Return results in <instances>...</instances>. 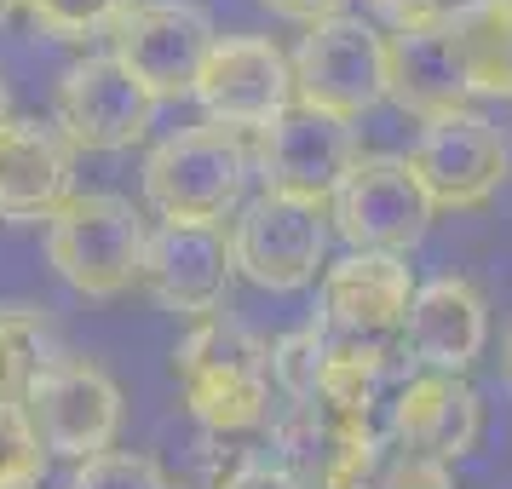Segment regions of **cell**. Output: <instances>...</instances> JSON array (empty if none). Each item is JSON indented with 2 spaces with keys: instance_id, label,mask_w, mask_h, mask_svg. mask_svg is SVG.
Instances as JSON below:
<instances>
[{
  "instance_id": "6da1fadb",
  "label": "cell",
  "mask_w": 512,
  "mask_h": 489,
  "mask_svg": "<svg viewBox=\"0 0 512 489\" xmlns=\"http://www.w3.org/2000/svg\"><path fill=\"white\" fill-rule=\"evenodd\" d=\"M173 380L185 392L190 415L202 420V432H213V438L254 432L259 420L271 415V392H277L271 346L231 317H202L173 346Z\"/></svg>"
},
{
  "instance_id": "7a4b0ae2",
  "label": "cell",
  "mask_w": 512,
  "mask_h": 489,
  "mask_svg": "<svg viewBox=\"0 0 512 489\" xmlns=\"http://www.w3.org/2000/svg\"><path fill=\"white\" fill-rule=\"evenodd\" d=\"M144 254H150V225L116 190L70 196L64 213L47 225L52 271L87 300H116L133 282H144Z\"/></svg>"
},
{
  "instance_id": "3957f363",
  "label": "cell",
  "mask_w": 512,
  "mask_h": 489,
  "mask_svg": "<svg viewBox=\"0 0 512 489\" xmlns=\"http://www.w3.org/2000/svg\"><path fill=\"white\" fill-rule=\"evenodd\" d=\"M254 173V156L231 127H185L150 150L144 162V196L162 213V225H219L242 202V185Z\"/></svg>"
},
{
  "instance_id": "277c9868",
  "label": "cell",
  "mask_w": 512,
  "mask_h": 489,
  "mask_svg": "<svg viewBox=\"0 0 512 489\" xmlns=\"http://www.w3.org/2000/svg\"><path fill=\"white\" fill-rule=\"evenodd\" d=\"M392 93V64H386V35L363 18H328L311 24L294 47V98L323 110V116L357 121Z\"/></svg>"
},
{
  "instance_id": "5b68a950",
  "label": "cell",
  "mask_w": 512,
  "mask_h": 489,
  "mask_svg": "<svg viewBox=\"0 0 512 489\" xmlns=\"http://www.w3.org/2000/svg\"><path fill=\"white\" fill-rule=\"evenodd\" d=\"M432 213L438 208L409 156H357L346 185L328 202V219L351 242V254H409L432 231Z\"/></svg>"
},
{
  "instance_id": "8992f818",
  "label": "cell",
  "mask_w": 512,
  "mask_h": 489,
  "mask_svg": "<svg viewBox=\"0 0 512 489\" xmlns=\"http://www.w3.org/2000/svg\"><path fill=\"white\" fill-rule=\"evenodd\" d=\"M328 208L317 202H294L265 190L231 225V254L236 271L271 294H300L317 282V271L328 265Z\"/></svg>"
},
{
  "instance_id": "52a82bcc",
  "label": "cell",
  "mask_w": 512,
  "mask_h": 489,
  "mask_svg": "<svg viewBox=\"0 0 512 489\" xmlns=\"http://www.w3.org/2000/svg\"><path fill=\"white\" fill-rule=\"evenodd\" d=\"M196 104L213 127L231 133H265L277 116H288L294 98V58L271 41V35H219L208 70L196 81Z\"/></svg>"
},
{
  "instance_id": "ba28073f",
  "label": "cell",
  "mask_w": 512,
  "mask_h": 489,
  "mask_svg": "<svg viewBox=\"0 0 512 489\" xmlns=\"http://www.w3.org/2000/svg\"><path fill=\"white\" fill-rule=\"evenodd\" d=\"M409 167L426 185L432 208H484L489 196L507 185L512 144L489 116L455 110V116H438L420 127L415 150H409Z\"/></svg>"
},
{
  "instance_id": "9c48e42d",
  "label": "cell",
  "mask_w": 512,
  "mask_h": 489,
  "mask_svg": "<svg viewBox=\"0 0 512 489\" xmlns=\"http://www.w3.org/2000/svg\"><path fill=\"white\" fill-rule=\"evenodd\" d=\"M35 438L47 443V455L64 461H93L104 455L121 432V386L87 357H58L24 397Z\"/></svg>"
},
{
  "instance_id": "30bf717a",
  "label": "cell",
  "mask_w": 512,
  "mask_h": 489,
  "mask_svg": "<svg viewBox=\"0 0 512 489\" xmlns=\"http://www.w3.org/2000/svg\"><path fill=\"white\" fill-rule=\"evenodd\" d=\"M213 47V18L190 0H139L116 24V58L150 87V98L196 93Z\"/></svg>"
},
{
  "instance_id": "8fae6325",
  "label": "cell",
  "mask_w": 512,
  "mask_h": 489,
  "mask_svg": "<svg viewBox=\"0 0 512 489\" xmlns=\"http://www.w3.org/2000/svg\"><path fill=\"white\" fill-rule=\"evenodd\" d=\"M254 167H259V179H265V190L328 208L334 190L346 185V173L357 167L351 121L323 116V110H311V104H294L288 116H277L259 133Z\"/></svg>"
},
{
  "instance_id": "7c38bea8",
  "label": "cell",
  "mask_w": 512,
  "mask_h": 489,
  "mask_svg": "<svg viewBox=\"0 0 512 489\" xmlns=\"http://www.w3.org/2000/svg\"><path fill=\"white\" fill-rule=\"evenodd\" d=\"M156 98L116 52L81 58L58 81V127L75 150H127L150 133Z\"/></svg>"
},
{
  "instance_id": "4fadbf2b",
  "label": "cell",
  "mask_w": 512,
  "mask_h": 489,
  "mask_svg": "<svg viewBox=\"0 0 512 489\" xmlns=\"http://www.w3.org/2000/svg\"><path fill=\"white\" fill-rule=\"evenodd\" d=\"M415 305V271L403 254H346L323 271L317 328L334 340H403Z\"/></svg>"
},
{
  "instance_id": "5bb4252c",
  "label": "cell",
  "mask_w": 512,
  "mask_h": 489,
  "mask_svg": "<svg viewBox=\"0 0 512 489\" xmlns=\"http://www.w3.org/2000/svg\"><path fill=\"white\" fill-rule=\"evenodd\" d=\"M236 254L231 236L219 225H156L150 254H144V288L156 294L162 311L173 317H219V305L231 294Z\"/></svg>"
},
{
  "instance_id": "9a60e30c",
  "label": "cell",
  "mask_w": 512,
  "mask_h": 489,
  "mask_svg": "<svg viewBox=\"0 0 512 489\" xmlns=\"http://www.w3.org/2000/svg\"><path fill=\"white\" fill-rule=\"evenodd\" d=\"M489 346V305L466 277H432L403 317V351L426 374H466Z\"/></svg>"
},
{
  "instance_id": "2e32d148",
  "label": "cell",
  "mask_w": 512,
  "mask_h": 489,
  "mask_svg": "<svg viewBox=\"0 0 512 489\" xmlns=\"http://www.w3.org/2000/svg\"><path fill=\"white\" fill-rule=\"evenodd\" d=\"M75 144L64 139V127L52 121H29L12 116L0 127V219H58L70 202V179H75Z\"/></svg>"
},
{
  "instance_id": "e0dca14e",
  "label": "cell",
  "mask_w": 512,
  "mask_h": 489,
  "mask_svg": "<svg viewBox=\"0 0 512 489\" xmlns=\"http://www.w3.org/2000/svg\"><path fill=\"white\" fill-rule=\"evenodd\" d=\"M386 64H392V93L409 116L438 121L466 110V98L478 93L472 81V64H466V47L455 24H420V29H397L386 35Z\"/></svg>"
},
{
  "instance_id": "ac0fdd59",
  "label": "cell",
  "mask_w": 512,
  "mask_h": 489,
  "mask_svg": "<svg viewBox=\"0 0 512 489\" xmlns=\"http://www.w3.org/2000/svg\"><path fill=\"white\" fill-rule=\"evenodd\" d=\"M392 443L415 449V455H432V461H461L478 449V432H484V403L466 386V374H426L403 380L392 397Z\"/></svg>"
},
{
  "instance_id": "d6986e66",
  "label": "cell",
  "mask_w": 512,
  "mask_h": 489,
  "mask_svg": "<svg viewBox=\"0 0 512 489\" xmlns=\"http://www.w3.org/2000/svg\"><path fill=\"white\" fill-rule=\"evenodd\" d=\"M58 357H70V351L58 340V323H52L47 305H24V300L0 305V397L24 403L29 386H35Z\"/></svg>"
},
{
  "instance_id": "ffe728a7",
  "label": "cell",
  "mask_w": 512,
  "mask_h": 489,
  "mask_svg": "<svg viewBox=\"0 0 512 489\" xmlns=\"http://www.w3.org/2000/svg\"><path fill=\"white\" fill-rule=\"evenodd\" d=\"M449 24H455V35H461L478 93L507 98L512 104V6L466 0L461 12H449Z\"/></svg>"
},
{
  "instance_id": "44dd1931",
  "label": "cell",
  "mask_w": 512,
  "mask_h": 489,
  "mask_svg": "<svg viewBox=\"0 0 512 489\" xmlns=\"http://www.w3.org/2000/svg\"><path fill=\"white\" fill-rule=\"evenodd\" d=\"M139 0H24L29 24L52 35V41H93V35H116V24Z\"/></svg>"
},
{
  "instance_id": "7402d4cb",
  "label": "cell",
  "mask_w": 512,
  "mask_h": 489,
  "mask_svg": "<svg viewBox=\"0 0 512 489\" xmlns=\"http://www.w3.org/2000/svg\"><path fill=\"white\" fill-rule=\"evenodd\" d=\"M47 478V443L35 438L29 409L0 397V489H41Z\"/></svg>"
},
{
  "instance_id": "603a6c76",
  "label": "cell",
  "mask_w": 512,
  "mask_h": 489,
  "mask_svg": "<svg viewBox=\"0 0 512 489\" xmlns=\"http://www.w3.org/2000/svg\"><path fill=\"white\" fill-rule=\"evenodd\" d=\"M323 357H328V340L323 328L311 323L300 334H288L271 346V369H277V392L288 403H311L317 397V380H323Z\"/></svg>"
},
{
  "instance_id": "cb8c5ba5",
  "label": "cell",
  "mask_w": 512,
  "mask_h": 489,
  "mask_svg": "<svg viewBox=\"0 0 512 489\" xmlns=\"http://www.w3.org/2000/svg\"><path fill=\"white\" fill-rule=\"evenodd\" d=\"M64 489H173L156 455H133V449H104L93 461H81Z\"/></svg>"
},
{
  "instance_id": "d4e9b609",
  "label": "cell",
  "mask_w": 512,
  "mask_h": 489,
  "mask_svg": "<svg viewBox=\"0 0 512 489\" xmlns=\"http://www.w3.org/2000/svg\"><path fill=\"white\" fill-rule=\"evenodd\" d=\"M386 455H392V438L340 449L334 461H323L305 478V489H386Z\"/></svg>"
},
{
  "instance_id": "484cf974",
  "label": "cell",
  "mask_w": 512,
  "mask_h": 489,
  "mask_svg": "<svg viewBox=\"0 0 512 489\" xmlns=\"http://www.w3.org/2000/svg\"><path fill=\"white\" fill-rule=\"evenodd\" d=\"M386 489H455V478H449V466L443 461L392 443V455H386Z\"/></svg>"
},
{
  "instance_id": "4316f807",
  "label": "cell",
  "mask_w": 512,
  "mask_h": 489,
  "mask_svg": "<svg viewBox=\"0 0 512 489\" xmlns=\"http://www.w3.org/2000/svg\"><path fill=\"white\" fill-rule=\"evenodd\" d=\"M380 18H392L397 29H420V24H443L449 12H461L466 0H369Z\"/></svg>"
},
{
  "instance_id": "83f0119b",
  "label": "cell",
  "mask_w": 512,
  "mask_h": 489,
  "mask_svg": "<svg viewBox=\"0 0 512 489\" xmlns=\"http://www.w3.org/2000/svg\"><path fill=\"white\" fill-rule=\"evenodd\" d=\"M259 6H271L277 18H294V24H328V18H340L346 12V0H259Z\"/></svg>"
},
{
  "instance_id": "f1b7e54d",
  "label": "cell",
  "mask_w": 512,
  "mask_h": 489,
  "mask_svg": "<svg viewBox=\"0 0 512 489\" xmlns=\"http://www.w3.org/2000/svg\"><path fill=\"white\" fill-rule=\"evenodd\" d=\"M225 489H305V484L288 472V466H277V461H248Z\"/></svg>"
},
{
  "instance_id": "f546056e",
  "label": "cell",
  "mask_w": 512,
  "mask_h": 489,
  "mask_svg": "<svg viewBox=\"0 0 512 489\" xmlns=\"http://www.w3.org/2000/svg\"><path fill=\"white\" fill-rule=\"evenodd\" d=\"M12 121V93H6V75H0V127Z\"/></svg>"
},
{
  "instance_id": "4dcf8cb0",
  "label": "cell",
  "mask_w": 512,
  "mask_h": 489,
  "mask_svg": "<svg viewBox=\"0 0 512 489\" xmlns=\"http://www.w3.org/2000/svg\"><path fill=\"white\" fill-rule=\"evenodd\" d=\"M18 6H24V0H0V24H6V18H12Z\"/></svg>"
},
{
  "instance_id": "1f68e13d",
  "label": "cell",
  "mask_w": 512,
  "mask_h": 489,
  "mask_svg": "<svg viewBox=\"0 0 512 489\" xmlns=\"http://www.w3.org/2000/svg\"><path fill=\"white\" fill-rule=\"evenodd\" d=\"M507 380H512V328H507Z\"/></svg>"
},
{
  "instance_id": "d6a6232c",
  "label": "cell",
  "mask_w": 512,
  "mask_h": 489,
  "mask_svg": "<svg viewBox=\"0 0 512 489\" xmlns=\"http://www.w3.org/2000/svg\"><path fill=\"white\" fill-rule=\"evenodd\" d=\"M495 6H512V0H495Z\"/></svg>"
}]
</instances>
